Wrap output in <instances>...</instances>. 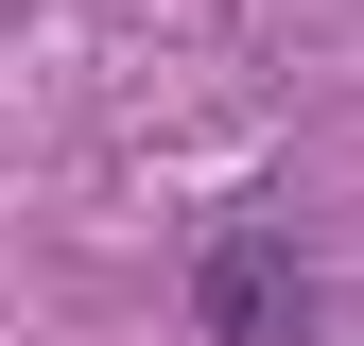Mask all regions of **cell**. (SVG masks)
<instances>
[{
    "instance_id": "cell-1",
    "label": "cell",
    "mask_w": 364,
    "mask_h": 346,
    "mask_svg": "<svg viewBox=\"0 0 364 346\" xmlns=\"http://www.w3.org/2000/svg\"><path fill=\"white\" fill-rule=\"evenodd\" d=\"M208 312H225V346H278L295 329V260L278 242H208Z\"/></svg>"
}]
</instances>
